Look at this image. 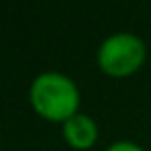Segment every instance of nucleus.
Instances as JSON below:
<instances>
[{"label":"nucleus","instance_id":"nucleus-3","mask_svg":"<svg viewBox=\"0 0 151 151\" xmlns=\"http://www.w3.org/2000/svg\"><path fill=\"white\" fill-rule=\"evenodd\" d=\"M64 139L77 149H87L97 139V124L89 116L77 112L64 122Z\"/></svg>","mask_w":151,"mask_h":151},{"label":"nucleus","instance_id":"nucleus-4","mask_svg":"<svg viewBox=\"0 0 151 151\" xmlns=\"http://www.w3.org/2000/svg\"><path fill=\"white\" fill-rule=\"evenodd\" d=\"M106 151H145V149H141L139 145H134L130 141H118V143L110 145Z\"/></svg>","mask_w":151,"mask_h":151},{"label":"nucleus","instance_id":"nucleus-1","mask_svg":"<svg viewBox=\"0 0 151 151\" xmlns=\"http://www.w3.org/2000/svg\"><path fill=\"white\" fill-rule=\"evenodd\" d=\"M31 104L37 114L48 120L66 122L77 114L79 108V89L77 85L60 73H42L29 91Z\"/></svg>","mask_w":151,"mask_h":151},{"label":"nucleus","instance_id":"nucleus-2","mask_svg":"<svg viewBox=\"0 0 151 151\" xmlns=\"http://www.w3.org/2000/svg\"><path fill=\"white\" fill-rule=\"evenodd\" d=\"M145 60V44L141 37L132 33H114L110 35L99 52H97V62L101 70L114 77H124L134 73Z\"/></svg>","mask_w":151,"mask_h":151}]
</instances>
